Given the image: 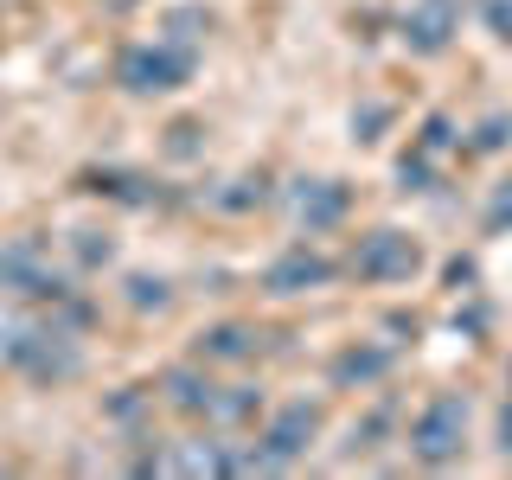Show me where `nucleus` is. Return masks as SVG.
I'll return each mask as SVG.
<instances>
[{
    "mask_svg": "<svg viewBox=\"0 0 512 480\" xmlns=\"http://www.w3.org/2000/svg\"><path fill=\"white\" fill-rule=\"evenodd\" d=\"M320 276H327V269H320V263H282V269H276V276H269V282H276L282 295H288V288H295V282H320Z\"/></svg>",
    "mask_w": 512,
    "mask_h": 480,
    "instance_id": "obj_4",
    "label": "nucleus"
},
{
    "mask_svg": "<svg viewBox=\"0 0 512 480\" xmlns=\"http://www.w3.org/2000/svg\"><path fill=\"white\" fill-rule=\"evenodd\" d=\"M359 269H365V276H404V269H416V250L397 244L391 231H378V244L359 256Z\"/></svg>",
    "mask_w": 512,
    "mask_h": 480,
    "instance_id": "obj_2",
    "label": "nucleus"
},
{
    "mask_svg": "<svg viewBox=\"0 0 512 480\" xmlns=\"http://www.w3.org/2000/svg\"><path fill=\"white\" fill-rule=\"evenodd\" d=\"M455 442H461V404L448 397V404H436L423 416V429H416V448H423L429 461H442V455H455Z\"/></svg>",
    "mask_w": 512,
    "mask_h": 480,
    "instance_id": "obj_1",
    "label": "nucleus"
},
{
    "mask_svg": "<svg viewBox=\"0 0 512 480\" xmlns=\"http://www.w3.org/2000/svg\"><path fill=\"white\" fill-rule=\"evenodd\" d=\"M180 71H186V58H167V52H141V58H128V77H135V90H167Z\"/></svg>",
    "mask_w": 512,
    "mask_h": 480,
    "instance_id": "obj_3",
    "label": "nucleus"
}]
</instances>
